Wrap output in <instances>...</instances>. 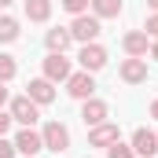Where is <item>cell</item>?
Masks as SVG:
<instances>
[{
    "mask_svg": "<svg viewBox=\"0 0 158 158\" xmlns=\"http://www.w3.org/2000/svg\"><path fill=\"white\" fill-rule=\"evenodd\" d=\"M7 114H11V121H19L22 129H33L37 118H40V107L30 96H15V99H7Z\"/></svg>",
    "mask_w": 158,
    "mask_h": 158,
    "instance_id": "obj_1",
    "label": "cell"
},
{
    "mask_svg": "<svg viewBox=\"0 0 158 158\" xmlns=\"http://www.w3.org/2000/svg\"><path fill=\"white\" fill-rule=\"evenodd\" d=\"M40 140H44V151H52V155H63V151L70 147V129H66L63 121H44V129H40Z\"/></svg>",
    "mask_w": 158,
    "mask_h": 158,
    "instance_id": "obj_2",
    "label": "cell"
},
{
    "mask_svg": "<svg viewBox=\"0 0 158 158\" xmlns=\"http://www.w3.org/2000/svg\"><path fill=\"white\" fill-rule=\"evenodd\" d=\"M66 30H70V37L77 40V44H92V40L103 33L99 19H96V15H88V11H85V15H74V22H70Z\"/></svg>",
    "mask_w": 158,
    "mask_h": 158,
    "instance_id": "obj_3",
    "label": "cell"
},
{
    "mask_svg": "<svg viewBox=\"0 0 158 158\" xmlns=\"http://www.w3.org/2000/svg\"><path fill=\"white\" fill-rule=\"evenodd\" d=\"M40 66H44V74H40V77H48L52 85H59V81H66L70 74H74V66H70V59H66V52H48Z\"/></svg>",
    "mask_w": 158,
    "mask_h": 158,
    "instance_id": "obj_4",
    "label": "cell"
},
{
    "mask_svg": "<svg viewBox=\"0 0 158 158\" xmlns=\"http://www.w3.org/2000/svg\"><path fill=\"white\" fill-rule=\"evenodd\" d=\"M11 143H15V151L22 158H37L40 151H44V140H40V132H33V129H19Z\"/></svg>",
    "mask_w": 158,
    "mask_h": 158,
    "instance_id": "obj_5",
    "label": "cell"
},
{
    "mask_svg": "<svg viewBox=\"0 0 158 158\" xmlns=\"http://www.w3.org/2000/svg\"><path fill=\"white\" fill-rule=\"evenodd\" d=\"M77 59H81V70H88V74H96V70H103L107 66V48L103 44H81V52H77Z\"/></svg>",
    "mask_w": 158,
    "mask_h": 158,
    "instance_id": "obj_6",
    "label": "cell"
},
{
    "mask_svg": "<svg viewBox=\"0 0 158 158\" xmlns=\"http://www.w3.org/2000/svg\"><path fill=\"white\" fill-rule=\"evenodd\" d=\"M66 92H70L74 99H88V96H96V77H92L88 70H74V74L66 77Z\"/></svg>",
    "mask_w": 158,
    "mask_h": 158,
    "instance_id": "obj_7",
    "label": "cell"
},
{
    "mask_svg": "<svg viewBox=\"0 0 158 158\" xmlns=\"http://www.w3.org/2000/svg\"><path fill=\"white\" fill-rule=\"evenodd\" d=\"M110 118V107L103 103V99H96V96H88V99H81V121L92 129V125H99V121Z\"/></svg>",
    "mask_w": 158,
    "mask_h": 158,
    "instance_id": "obj_8",
    "label": "cell"
},
{
    "mask_svg": "<svg viewBox=\"0 0 158 158\" xmlns=\"http://www.w3.org/2000/svg\"><path fill=\"white\" fill-rule=\"evenodd\" d=\"M118 77L125 81V85H143L147 81V59H121V66H118Z\"/></svg>",
    "mask_w": 158,
    "mask_h": 158,
    "instance_id": "obj_9",
    "label": "cell"
},
{
    "mask_svg": "<svg viewBox=\"0 0 158 158\" xmlns=\"http://www.w3.org/2000/svg\"><path fill=\"white\" fill-rule=\"evenodd\" d=\"M121 48H125V55H132V59H143V55L151 52V37H147L143 30H129V33L121 37Z\"/></svg>",
    "mask_w": 158,
    "mask_h": 158,
    "instance_id": "obj_10",
    "label": "cell"
},
{
    "mask_svg": "<svg viewBox=\"0 0 158 158\" xmlns=\"http://www.w3.org/2000/svg\"><path fill=\"white\" fill-rule=\"evenodd\" d=\"M129 143H132V151L140 158H155L158 155V132H151V129H136Z\"/></svg>",
    "mask_w": 158,
    "mask_h": 158,
    "instance_id": "obj_11",
    "label": "cell"
},
{
    "mask_svg": "<svg viewBox=\"0 0 158 158\" xmlns=\"http://www.w3.org/2000/svg\"><path fill=\"white\" fill-rule=\"evenodd\" d=\"M114 140H121L114 121H99V125H92V129H88V147H110Z\"/></svg>",
    "mask_w": 158,
    "mask_h": 158,
    "instance_id": "obj_12",
    "label": "cell"
},
{
    "mask_svg": "<svg viewBox=\"0 0 158 158\" xmlns=\"http://www.w3.org/2000/svg\"><path fill=\"white\" fill-rule=\"evenodd\" d=\"M26 96H30L37 107H48V103L55 99V85H52L48 77H33L30 85H26Z\"/></svg>",
    "mask_w": 158,
    "mask_h": 158,
    "instance_id": "obj_13",
    "label": "cell"
},
{
    "mask_svg": "<svg viewBox=\"0 0 158 158\" xmlns=\"http://www.w3.org/2000/svg\"><path fill=\"white\" fill-rule=\"evenodd\" d=\"M88 7H92V15L103 22V19H118L125 4H121V0H88Z\"/></svg>",
    "mask_w": 158,
    "mask_h": 158,
    "instance_id": "obj_14",
    "label": "cell"
},
{
    "mask_svg": "<svg viewBox=\"0 0 158 158\" xmlns=\"http://www.w3.org/2000/svg\"><path fill=\"white\" fill-rule=\"evenodd\" d=\"M22 11H26L30 22H48L52 19V0H26Z\"/></svg>",
    "mask_w": 158,
    "mask_h": 158,
    "instance_id": "obj_15",
    "label": "cell"
},
{
    "mask_svg": "<svg viewBox=\"0 0 158 158\" xmlns=\"http://www.w3.org/2000/svg\"><path fill=\"white\" fill-rule=\"evenodd\" d=\"M44 44H48V52H66L70 44H74V37H70V30H48L44 33Z\"/></svg>",
    "mask_w": 158,
    "mask_h": 158,
    "instance_id": "obj_16",
    "label": "cell"
},
{
    "mask_svg": "<svg viewBox=\"0 0 158 158\" xmlns=\"http://www.w3.org/2000/svg\"><path fill=\"white\" fill-rule=\"evenodd\" d=\"M19 33H22L19 19H15V15H0V44H15Z\"/></svg>",
    "mask_w": 158,
    "mask_h": 158,
    "instance_id": "obj_17",
    "label": "cell"
},
{
    "mask_svg": "<svg viewBox=\"0 0 158 158\" xmlns=\"http://www.w3.org/2000/svg\"><path fill=\"white\" fill-rule=\"evenodd\" d=\"M15 74H19V63H15V55L0 52V81L7 85V81H15Z\"/></svg>",
    "mask_w": 158,
    "mask_h": 158,
    "instance_id": "obj_18",
    "label": "cell"
},
{
    "mask_svg": "<svg viewBox=\"0 0 158 158\" xmlns=\"http://www.w3.org/2000/svg\"><path fill=\"white\" fill-rule=\"evenodd\" d=\"M107 158H136V151H132V143H121V140H114V143L107 147Z\"/></svg>",
    "mask_w": 158,
    "mask_h": 158,
    "instance_id": "obj_19",
    "label": "cell"
},
{
    "mask_svg": "<svg viewBox=\"0 0 158 158\" xmlns=\"http://www.w3.org/2000/svg\"><path fill=\"white\" fill-rule=\"evenodd\" d=\"M63 4V11H70V15H85L88 11V0H59Z\"/></svg>",
    "mask_w": 158,
    "mask_h": 158,
    "instance_id": "obj_20",
    "label": "cell"
},
{
    "mask_svg": "<svg viewBox=\"0 0 158 158\" xmlns=\"http://www.w3.org/2000/svg\"><path fill=\"white\" fill-rule=\"evenodd\" d=\"M19 151H15V143L7 140V136H0V158H15Z\"/></svg>",
    "mask_w": 158,
    "mask_h": 158,
    "instance_id": "obj_21",
    "label": "cell"
},
{
    "mask_svg": "<svg viewBox=\"0 0 158 158\" xmlns=\"http://www.w3.org/2000/svg\"><path fill=\"white\" fill-rule=\"evenodd\" d=\"M143 33H147V37H158V11H155V15H147V26H143Z\"/></svg>",
    "mask_w": 158,
    "mask_h": 158,
    "instance_id": "obj_22",
    "label": "cell"
},
{
    "mask_svg": "<svg viewBox=\"0 0 158 158\" xmlns=\"http://www.w3.org/2000/svg\"><path fill=\"white\" fill-rule=\"evenodd\" d=\"M11 125H15L11 114H7V110H0V136H7V132H11Z\"/></svg>",
    "mask_w": 158,
    "mask_h": 158,
    "instance_id": "obj_23",
    "label": "cell"
},
{
    "mask_svg": "<svg viewBox=\"0 0 158 158\" xmlns=\"http://www.w3.org/2000/svg\"><path fill=\"white\" fill-rule=\"evenodd\" d=\"M7 107V88H4V81H0V110Z\"/></svg>",
    "mask_w": 158,
    "mask_h": 158,
    "instance_id": "obj_24",
    "label": "cell"
},
{
    "mask_svg": "<svg viewBox=\"0 0 158 158\" xmlns=\"http://www.w3.org/2000/svg\"><path fill=\"white\" fill-rule=\"evenodd\" d=\"M147 55H151V59H155V63H158V37L151 40V52H147Z\"/></svg>",
    "mask_w": 158,
    "mask_h": 158,
    "instance_id": "obj_25",
    "label": "cell"
},
{
    "mask_svg": "<svg viewBox=\"0 0 158 158\" xmlns=\"http://www.w3.org/2000/svg\"><path fill=\"white\" fill-rule=\"evenodd\" d=\"M147 114H151V118L158 121V99H155V103H151V107H147Z\"/></svg>",
    "mask_w": 158,
    "mask_h": 158,
    "instance_id": "obj_26",
    "label": "cell"
},
{
    "mask_svg": "<svg viewBox=\"0 0 158 158\" xmlns=\"http://www.w3.org/2000/svg\"><path fill=\"white\" fill-rule=\"evenodd\" d=\"M147 7H151V11H158V0H147Z\"/></svg>",
    "mask_w": 158,
    "mask_h": 158,
    "instance_id": "obj_27",
    "label": "cell"
},
{
    "mask_svg": "<svg viewBox=\"0 0 158 158\" xmlns=\"http://www.w3.org/2000/svg\"><path fill=\"white\" fill-rule=\"evenodd\" d=\"M11 4H15V0H0V7H11Z\"/></svg>",
    "mask_w": 158,
    "mask_h": 158,
    "instance_id": "obj_28",
    "label": "cell"
}]
</instances>
